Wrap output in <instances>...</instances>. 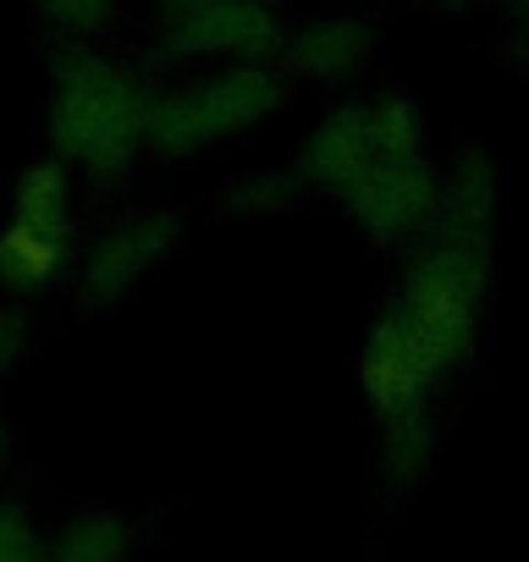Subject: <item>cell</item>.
Returning a JSON list of instances; mask_svg holds the SVG:
<instances>
[{"label": "cell", "mask_w": 529, "mask_h": 562, "mask_svg": "<svg viewBox=\"0 0 529 562\" xmlns=\"http://www.w3.org/2000/svg\"><path fill=\"white\" fill-rule=\"evenodd\" d=\"M474 299H480V265L469 248H441L414 270L403 321L414 326L436 370L463 359V348L474 342Z\"/></svg>", "instance_id": "cell-1"}, {"label": "cell", "mask_w": 529, "mask_h": 562, "mask_svg": "<svg viewBox=\"0 0 529 562\" xmlns=\"http://www.w3.org/2000/svg\"><path fill=\"white\" fill-rule=\"evenodd\" d=\"M436 375V359L425 353V342L414 337V326L403 315H386L375 331H370V348H364V392H370V408L381 419H403L419 408L425 386Z\"/></svg>", "instance_id": "cell-2"}, {"label": "cell", "mask_w": 529, "mask_h": 562, "mask_svg": "<svg viewBox=\"0 0 529 562\" xmlns=\"http://www.w3.org/2000/svg\"><path fill=\"white\" fill-rule=\"evenodd\" d=\"M364 221L375 226V232H403L419 210H425V199H430V182L414 171V166H392L386 177H375V182H364Z\"/></svg>", "instance_id": "cell-3"}, {"label": "cell", "mask_w": 529, "mask_h": 562, "mask_svg": "<svg viewBox=\"0 0 529 562\" xmlns=\"http://www.w3.org/2000/svg\"><path fill=\"white\" fill-rule=\"evenodd\" d=\"M61 265V237L50 226H12L7 237H0V276L12 281V288H40V281H50Z\"/></svg>", "instance_id": "cell-4"}, {"label": "cell", "mask_w": 529, "mask_h": 562, "mask_svg": "<svg viewBox=\"0 0 529 562\" xmlns=\"http://www.w3.org/2000/svg\"><path fill=\"white\" fill-rule=\"evenodd\" d=\"M122 551H127V518L116 513L78 518L56 540V562H122Z\"/></svg>", "instance_id": "cell-5"}, {"label": "cell", "mask_w": 529, "mask_h": 562, "mask_svg": "<svg viewBox=\"0 0 529 562\" xmlns=\"http://www.w3.org/2000/svg\"><path fill=\"white\" fill-rule=\"evenodd\" d=\"M160 232H166V226L138 232V237H133V232H127V237H111V243L100 248V259L89 265V288H94V293H122V288H127V276H133V270L166 243Z\"/></svg>", "instance_id": "cell-6"}, {"label": "cell", "mask_w": 529, "mask_h": 562, "mask_svg": "<svg viewBox=\"0 0 529 562\" xmlns=\"http://www.w3.org/2000/svg\"><path fill=\"white\" fill-rule=\"evenodd\" d=\"M61 199H67V182H61V171H50V166H34L29 177H23V188H18V221L23 226H61Z\"/></svg>", "instance_id": "cell-7"}, {"label": "cell", "mask_w": 529, "mask_h": 562, "mask_svg": "<svg viewBox=\"0 0 529 562\" xmlns=\"http://www.w3.org/2000/svg\"><path fill=\"white\" fill-rule=\"evenodd\" d=\"M0 562H40L34 529L18 513H0Z\"/></svg>", "instance_id": "cell-8"}, {"label": "cell", "mask_w": 529, "mask_h": 562, "mask_svg": "<svg viewBox=\"0 0 529 562\" xmlns=\"http://www.w3.org/2000/svg\"><path fill=\"white\" fill-rule=\"evenodd\" d=\"M18 342H23V321H18V315H0V370L12 364Z\"/></svg>", "instance_id": "cell-9"}]
</instances>
